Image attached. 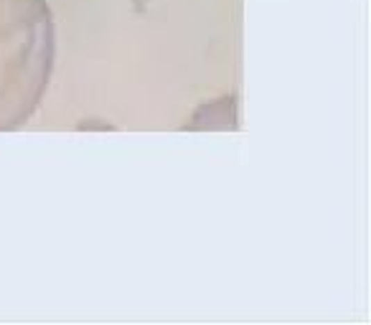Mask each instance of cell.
<instances>
[{
  "mask_svg": "<svg viewBox=\"0 0 371 325\" xmlns=\"http://www.w3.org/2000/svg\"><path fill=\"white\" fill-rule=\"evenodd\" d=\"M56 53L46 0H0V133L18 130L44 99Z\"/></svg>",
  "mask_w": 371,
  "mask_h": 325,
  "instance_id": "cell-1",
  "label": "cell"
}]
</instances>
